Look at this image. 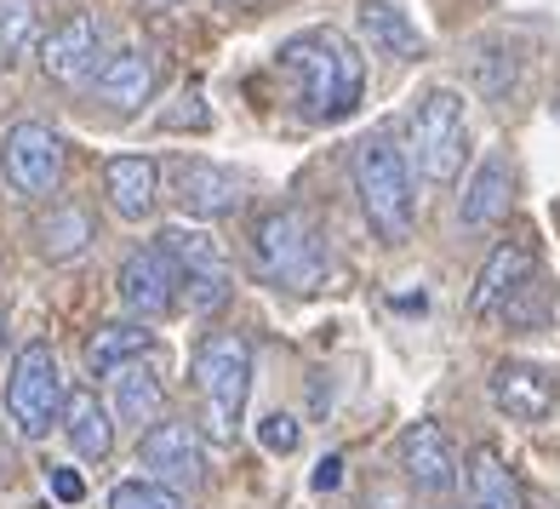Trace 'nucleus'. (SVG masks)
Returning a JSON list of instances; mask_svg holds the SVG:
<instances>
[{
	"instance_id": "f8f14e48",
	"label": "nucleus",
	"mask_w": 560,
	"mask_h": 509,
	"mask_svg": "<svg viewBox=\"0 0 560 509\" xmlns=\"http://www.w3.org/2000/svg\"><path fill=\"white\" fill-rule=\"evenodd\" d=\"M492 406L515 424H544L560 406V378L532 361H503L492 372Z\"/></svg>"
},
{
	"instance_id": "7ed1b4c3",
	"label": "nucleus",
	"mask_w": 560,
	"mask_h": 509,
	"mask_svg": "<svg viewBox=\"0 0 560 509\" xmlns=\"http://www.w3.org/2000/svg\"><path fill=\"white\" fill-rule=\"evenodd\" d=\"M252 269H258L269 287L315 292V287H326V275H332V258H326L315 223L298 207H269L252 223Z\"/></svg>"
},
{
	"instance_id": "6e6552de",
	"label": "nucleus",
	"mask_w": 560,
	"mask_h": 509,
	"mask_svg": "<svg viewBox=\"0 0 560 509\" xmlns=\"http://www.w3.org/2000/svg\"><path fill=\"white\" fill-rule=\"evenodd\" d=\"M138 464L166 493H195L200 481H207V452H200L195 424H184V418H161L155 429H143Z\"/></svg>"
},
{
	"instance_id": "0eeeda50",
	"label": "nucleus",
	"mask_w": 560,
	"mask_h": 509,
	"mask_svg": "<svg viewBox=\"0 0 560 509\" xmlns=\"http://www.w3.org/2000/svg\"><path fill=\"white\" fill-rule=\"evenodd\" d=\"M0 166L23 200H46L63 184V138L40 120H18L7 132V149H0Z\"/></svg>"
},
{
	"instance_id": "6ab92c4d",
	"label": "nucleus",
	"mask_w": 560,
	"mask_h": 509,
	"mask_svg": "<svg viewBox=\"0 0 560 509\" xmlns=\"http://www.w3.org/2000/svg\"><path fill=\"white\" fill-rule=\"evenodd\" d=\"M509 200H515V172H509L503 155H487L475 166L469 189H464V229H492L498 218H509Z\"/></svg>"
},
{
	"instance_id": "ddd939ff",
	"label": "nucleus",
	"mask_w": 560,
	"mask_h": 509,
	"mask_svg": "<svg viewBox=\"0 0 560 509\" xmlns=\"http://www.w3.org/2000/svg\"><path fill=\"white\" fill-rule=\"evenodd\" d=\"M395 458H400L406 481H412V487H423V493L457 487V447H452V436H446L435 418H418L412 429H400Z\"/></svg>"
},
{
	"instance_id": "423d86ee",
	"label": "nucleus",
	"mask_w": 560,
	"mask_h": 509,
	"mask_svg": "<svg viewBox=\"0 0 560 509\" xmlns=\"http://www.w3.org/2000/svg\"><path fill=\"white\" fill-rule=\"evenodd\" d=\"M412 149H418V172L429 184H452L464 172V149H469L464 92H452V86L423 92V104L412 109Z\"/></svg>"
},
{
	"instance_id": "dca6fc26",
	"label": "nucleus",
	"mask_w": 560,
	"mask_h": 509,
	"mask_svg": "<svg viewBox=\"0 0 560 509\" xmlns=\"http://www.w3.org/2000/svg\"><path fill=\"white\" fill-rule=\"evenodd\" d=\"M155 92V58L143 53V46H120V53H109L104 63H97L92 74V97L109 109H138L143 97Z\"/></svg>"
},
{
	"instance_id": "412c9836",
	"label": "nucleus",
	"mask_w": 560,
	"mask_h": 509,
	"mask_svg": "<svg viewBox=\"0 0 560 509\" xmlns=\"http://www.w3.org/2000/svg\"><path fill=\"white\" fill-rule=\"evenodd\" d=\"M63 436H69V447L81 452L86 464H104L109 447H115L109 406L97 401V395H69V401H63Z\"/></svg>"
},
{
	"instance_id": "20e7f679",
	"label": "nucleus",
	"mask_w": 560,
	"mask_h": 509,
	"mask_svg": "<svg viewBox=\"0 0 560 509\" xmlns=\"http://www.w3.org/2000/svg\"><path fill=\"white\" fill-rule=\"evenodd\" d=\"M195 390H200V418L212 441H235V424L252 395V344L241 333H212L195 344Z\"/></svg>"
},
{
	"instance_id": "a211bd4d",
	"label": "nucleus",
	"mask_w": 560,
	"mask_h": 509,
	"mask_svg": "<svg viewBox=\"0 0 560 509\" xmlns=\"http://www.w3.org/2000/svg\"><path fill=\"white\" fill-rule=\"evenodd\" d=\"M354 23H361V35H366L372 53H384V58H395V63L423 58V30L406 18L400 7H389V0H366V7L354 12Z\"/></svg>"
},
{
	"instance_id": "f03ea898",
	"label": "nucleus",
	"mask_w": 560,
	"mask_h": 509,
	"mask_svg": "<svg viewBox=\"0 0 560 509\" xmlns=\"http://www.w3.org/2000/svg\"><path fill=\"white\" fill-rule=\"evenodd\" d=\"M349 177H354V195H361V212L372 223V235L400 246L412 235V172H406V155L395 149V138L366 132L349 155Z\"/></svg>"
},
{
	"instance_id": "cd10ccee",
	"label": "nucleus",
	"mask_w": 560,
	"mask_h": 509,
	"mask_svg": "<svg viewBox=\"0 0 560 509\" xmlns=\"http://www.w3.org/2000/svg\"><path fill=\"white\" fill-rule=\"evenodd\" d=\"M161 126H166V132H177V126H195V132H207V126H212V109L200 104L195 92H184V104H172V109L161 115Z\"/></svg>"
},
{
	"instance_id": "2eb2a0df",
	"label": "nucleus",
	"mask_w": 560,
	"mask_h": 509,
	"mask_svg": "<svg viewBox=\"0 0 560 509\" xmlns=\"http://www.w3.org/2000/svg\"><path fill=\"white\" fill-rule=\"evenodd\" d=\"M532 275H538V258H532V246L526 241H498L487 252V264H480L475 275V287H469V315H492L503 310L509 298H515L521 287H532Z\"/></svg>"
},
{
	"instance_id": "f257e3e1",
	"label": "nucleus",
	"mask_w": 560,
	"mask_h": 509,
	"mask_svg": "<svg viewBox=\"0 0 560 509\" xmlns=\"http://www.w3.org/2000/svg\"><path fill=\"white\" fill-rule=\"evenodd\" d=\"M280 69L292 74L298 86V109L332 126V120H349L361 109V92H366V58L338 35V30H310V35H292L280 46Z\"/></svg>"
},
{
	"instance_id": "b1692460",
	"label": "nucleus",
	"mask_w": 560,
	"mask_h": 509,
	"mask_svg": "<svg viewBox=\"0 0 560 509\" xmlns=\"http://www.w3.org/2000/svg\"><path fill=\"white\" fill-rule=\"evenodd\" d=\"M149 349V326H132V321H109L97 326V333L86 338V372H120L126 361H138V355Z\"/></svg>"
},
{
	"instance_id": "5701e85b",
	"label": "nucleus",
	"mask_w": 560,
	"mask_h": 509,
	"mask_svg": "<svg viewBox=\"0 0 560 509\" xmlns=\"http://www.w3.org/2000/svg\"><path fill=\"white\" fill-rule=\"evenodd\" d=\"M35 235H40V252L52 264H69V258H81V252L92 246V212L86 207H74V200H63V207H52V218H40L35 223Z\"/></svg>"
},
{
	"instance_id": "c85d7f7f",
	"label": "nucleus",
	"mask_w": 560,
	"mask_h": 509,
	"mask_svg": "<svg viewBox=\"0 0 560 509\" xmlns=\"http://www.w3.org/2000/svg\"><path fill=\"white\" fill-rule=\"evenodd\" d=\"M46 481H52V498H58V504H81V498H86V481L74 475V470H52Z\"/></svg>"
},
{
	"instance_id": "9d476101",
	"label": "nucleus",
	"mask_w": 560,
	"mask_h": 509,
	"mask_svg": "<svg viewBox=\"0 0 560 509\" xmlns=\"http://www.w3.org/2000/svg\"><path fill=\"white\" fill-rule=\"evenodd\" d=\"M115 287H120V303H126L138 321H161V315L177 310V298H184V287H177V264H172V252H166L161 241L126 252Z\"/></svg>"
},
{
	"instance_id": "aec40b11",
	"label": "nucleus",
	"mask_w": 560,
	"mask_h": 509,
	"mask_svg": "<svg viewBox=\"0 0 560 509\" xmlns=\"http://www.w3.org/2000/svg\"><path fill=\"white\" fill-rule=\"evenodd\" d=\"M115 378V418L120 424H138V429H155L166 418V390H161V378L149 372L143 361H126Z\"/></svg>"
},
{
	"instance_id": "c756f323",
	"label": "nucleus",
	"mask_w": 560,
	"mask_h": 509,
	"mask_svg": "<svg viewBox=\"0 0 560 509\" xmlns=\"http://www.w3.org/2000/svg\"><path fill=\"white\" fill-rule=\"evenodd\" d=\"M338 481H343V458L326 452L320 464H315V475H310V487H315V493H338Z\"/></svg>"
},
{
	"instance_id": "7c9ffc66",
	"label": "nucleus",
	"mask_w": 560,
	"mask_h": 509,
	"mask_svg": "<svg viewBox=\"0 0 560 509\" xmlns=\"http://www.w3.org/2000/svg\"><path fill=\"white\" fill-rule=\"evenodd\" d=\"M366 509H400V504H395V498H372Z\"/></svg>"
},
{
	"instance_id": "39448f33",
	"label": "nucleus",
	"mask_w": 560,
	"mask_h": 509,
	"mask_svg": "<svg viewBox=\"0 0 560 509\" xmlns=\"http://www.w3.org/2000/svg\"><path fill=\"white\" fill-rule=\"evenodd\" d=\"M63 372H58V355L52 344H23L12 355V372H7V418L23 441H40L52 436V424H63Z\"/></svg>"
},
{
	"instance_id": "1a4fd4ad",
	"label": "nucleus",
	"mask_w": 560,
	"mask_h": 509,
	"mask_svg": "<svg viewBox=\"0 0 560 509\" xmlns=\"http://www.w3.org/2000/svg\"><path fill=\"white\" fill-rule=\"evenodd\" d=\"M161 246L172 252V264H177V287H184L189 310L195 315H218L229 303V292H235V275H229V264L218 258V246L207 235H195V229H166Z\"/></svg>"
},
{
	"instance_id": "4be33fe9",
	"label": "nucleus",
	"mask_w": 560,
	"mask_h": 509,
	"mask_svg": "<svg viewBox=\"0 0 560 509\" xmlns=\"http://www.w3.org/2000/svg\"><path fill=\"white\" fill-rule=\"evenodd\" d=\"M469 509H526L515 470H509L492 447H480L469 458Z\"/></svg>"
},
{
	"instance_id": "9b49d317",
	"label": "nucleus",
	"mask_w": 560,
	"mask_h": 509,
	"mask_svg": "<svg viewBox=\"0 0 560 509\" xmlns=\"http://www.w3.org/2000/svg\"><path fill=\"white\" fill-rule=\"evenodd\" d=\"M97 46H104V23H97L92 12H74L69 23H58V30L40 41L46 81H58V86L92 81V74H97Z\"/></svg>"
},
{
	"instance_id": "393cba45",
	"label": "nucleus",
	"mask_w": 560,
	"mask_h": 509,
	"mask_svg": "<svg viewBox=\"0 0 560 509\" xmlns=\"http://www.w3.org/2000/svg\"><path fill=\"white\" fill-rule=\"evenodd\" d=\"M35 35H40V23H35L30 0H0V63L12 69L35 46Z\"/></svg>"
},
{
	"instance_id": "bb28decb",
	"label": "nucleus",
	"mask_w": 560,
	"mask_h": 509,
	"mask_svg": "<svg viewBox=\"0 0 560 509\" xmlns=\"http://www.w3.org/2000/svg\"><path fill=\"white\" fill-rule=\"evenodd\" d=\"M258 441H264L269 452H298L303 429H298V418H292V413H269V418L258 424Z\"/></svg>"
},
{
	"instance_id": "a878e982",
	"label": "nucleus",
	"mask_w": 560,
	"mask_h": 509,
	"mask_svg": "<svg viewBox=\"0 0 560 509\" xmlns=\"http://www.w3.org/2000/svg\"><path fill=\"white\" fill-rule=\"evenodd\" d=\"M109 509H177V493L155 487V481H120V487L109 493Z\"/></svg>"
},
{
	"instance_id": "4468645a",
	"label": "nucleus",
	"mask_w": 560,
	"mask_h": 509,
	"mask_svg": "<svg viewBox=\"0 0 560 509\" xmlns=\"http://www.w3.org/2000/svg\"><path fill=\"white\" fill-rule=\"evenodd\" d=\"M172 200L184 207V218H229L241 207V177L218 161H177Z\"/></svg>"
},
{
	"instance_id": "f3484780",
	"label": "nucleus",
	"mask_w": 560,
	"mask_h": 509,
	"mask_svg": "<svg viewBox=\"0 0 560 509\" xmlns=\"http://www.w3.org/2000/svg\"><path fill=\"white\" fill-rule=\"evenodd\" d=\"M104 189H109V207L126 223H143L161 200V166L149 155H109L104 161Z\"/></svg>"
}]
</instances>
